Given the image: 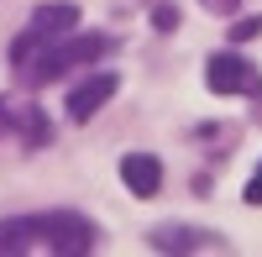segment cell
Returning a JSON list of instances; mask_svg holds the SVG:
<instances>
[{"label": "cell", "instance_id": "obj_1", "mask_svg": "<svg viewBox=\"0 0 262 257\" xmlns=\"http://www.w3.org/2000/svg\"><path fill=\"white\" fill-rule=\"evenodd\" d=\"M21 231V242L27 247H48V252H63V257H79V252H90L100 231L74 216V210H53V216H27V221H16Z\"/></svg>", "mask_w": 262, "mask_h": 257}, {"label": "cell", "instance_id": "obj_2", "mask_svg": "<svg viewBox=\"0 0 262 257\" xmlns=\"http://www.w3.org/2000/svg\"><path fill=\"white\" fill-rule=\"evenodd\" d=\"M105 48H111V37H90V32H84V37H69V32H63V42H58V48L48 42V48H42V53L32 58L27 84H32V90H37V84H53L58 74L79 69V63H95V58H105Z\"/></svg>", "mask_w": 262, "mask_h": 257}, {"label": "cell", "instance_id": "obj_3", "mask_svg": "<svg viewBox=\"0 0 262 257\" xmlns=\"http://www.w3.org/2000/svg\"><path fill=\"white\" fill-rule=\"evenodd\" d=\"M205 84H210L215 95H257L262 74L252 69L242 53H215V58H210V69H205Z\"/></svg>", "mask_w": 262, "mask_h": 257}, {"label": "cell", "instance_id": "obj_4", "mask_svg": "<svg viewBox=\"0 0 262 257\" xmlns=\"http://www.w3.org/2000/svg\"><path fill=\"white\" fill-rule=\"evenodd\" d=\"M116 90H121V79H116V74H90V79H84L79 90L69 95V116H74V121H90L95 111H105V105H111Z\"/></svg>", "mask_w": 262, "mask_h": 257}, {"label": "cell", "instance_id": "obj_5", "mask_svg": "<svg viewBox=\"0 0 262 257\" xmlns=\"http://www.w3.org/2000/svg\"><path fill=\"white\" fill-rule=\"evenodd\" d=\"M121 184H126L137 200H152V195L163 189V163L152 158V153H126V158H121Z\"/></svg>", "mask_w": 262, "mask_h": 257}, {"label": "cell", "instance_id": "obj_6", "mask_svg": "<svg viewBox=\"0 0 262 257\" xmlns=\"http://www.w3.org/2000/svg\"><path fill=\"white\" fill-rule=\"evenodd\" d=\"M32 27L53 42V37H63V32H74V27H79V6H74V0H53V6H37V11H32Z\"/></svg>", "mask_w": 262, "mask_h": 257}, {"label": "cell", "instance_id": "obj_7", "mask_svg": "<svg viewBox=\"0 0 262 257\" xmlns=\"http://www.w3.org/2000/svg\"><path fill=\"white\" fill-rule=\"evenodd\" d=\"M152 247H158V252H194V247H221V242H210V231H189V226H158V231H152Z\"/></svg>", "mask_w": 262, "mask_h": 257}, {"label": "cell", "instance_id": "obj_8", "mask_svg": "<svg viewBox=\"0 0 262 257\" xmlns=\"http://www.w3.org/2000/svg\"><path fill=\"white\" fill-rule=\"evenodd\" d=\"M152 27L158 32H179V6H152Z\"/></svg>", "mask_w": 262, "mask_h": 257}, {"label": "cell", "instance_id": "obj_9", "mask_svg": "<svg viewBox=\"0 0 262 257\" xmlns=\"http://www.w3.org/2000/svg\"><path fill=\"white\" fill-rule=\"evenodd\" d=\"M257 32H262V16H247V21H236V27H231L236 42H247V37H257Z\"/></svg>", "mask_w": 262, "mask_h": 257}, {"label": "cell", "instance_id": "obj_10", "mask_svg": "<svg viewBox=\"0 0 262 257\" xmlns=\"http://www.w3.org/2000/svg\"><path fill=\"white\" fill-rule=\"evenodd\" d=\"M205 11H215V16H236V6H242V0H200Z\"/></svg>", "mask_w": 262, "mask_h": 257}, {"label": "cell", "instance_id": "obj_11", "mask_svg": "<svg viewBox=\"0 0 262 257\" xmlns=\"http://www.w3.org/2000/svg\"><path fill=\"white\" fill-rule=\"evenodd\" d=\"M247 205H262V168L247 179Z\"/></svg>", "mask_w": 262, "mask_h": 257}, {"label": "cell", "instance_id": "obj_12", "mask_svg": "<svg viewBox=\"0 0 262 257\" xmlns=\"http://www.w3.org/2000/svg\"><path fill=\"white\" fill-rule=\"evenodd\" d=\"M11 121H16V111H11L6 100H0V137H6V126H11Z\"/></svg>", "mask_w": 262, "mask_h": 257}]
</instances>
